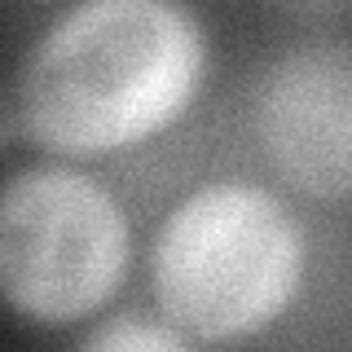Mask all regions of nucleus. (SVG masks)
<instances>
[{"label":"nucleus","mask_w":352,"mask_h":352,"mask_svg":"<svg viewBox=\"0 0 352 352\" xmlns=\"http://www.w3.org/2000/svg\"><path fill=\"white\" fill-rule=\"evenodd\" d=\"M256 132L295 190L352 198V44L286 49L256 93Z\"/></svg>","instance_id":"20e7f679"},{"label":"nucleus","mask_w":352,"mask_h":352,"mask_svg":"<svg viewBox=\"0 0 352 352\" xmlns=\"http://www.w3.org/2000/svg\"><path fill=\"white\" fill-rule=\"evenodd\" d=\"M154 295L203 339L256 335L286 313L304 278V234L278 194L216 181L172 207L154 238Z\"/></svg>","instance_id":"f03ea898"},{"label":"nucleus","mask_w":352,"mask_h":352,"mask_svg":"<svg viewBox=\"0 0 352 352\" xmlns=\"http://www.w3.org/2000/svg\"><path fill=\"white\" fill-rule=\"evenodd\" d=\"M128 269V216L71 168H22L0 185V300L62 326L102 308Z\"/></svg>","instance_id":"7ed1b4c3"},{"label":"nucleus","mask_w":352,"mask_h":352,"mask_svg":"<svg viewBox=\"0 0 352 352\" xmlns=\"http://www.w3.org/2000/svg\"><path fill=\"white\" fill-rule=\"evenodd\" d=\"M14 128H18V115H14V106L0 97V150L9 146V132H14Z\"/></svg>","instance_id":"423d86ee"},{"label":"nucleus","mask_w":352,"mask_h":352,"mask_svg":"<svg viewBox=\"0 0 352 352\" xmlns=\"http://www.w3.org/2000/svg\"><path fill=\"white\" fill-rule=\"evenodd\" d=\"M203 27L163 0H93L62 14L18 71V128L53 154L124 150L185 115Z\"/></svg>","instance_id":"f257e3e1"},{"label":"nucleus","mask_w":352,"mask_h":352,"mask_svg":"<svg viewBox=\"0 0 352 352\" xmlns=\"http://www.w3.org/2000/svg\"><path fill=\"white\" fill-rule=\"evenodd\" d=\"M80 352H190L172 326L141 322V317H110L80 344Z\"/></svg>","instance_id":"39448f33"}]
</instances>
